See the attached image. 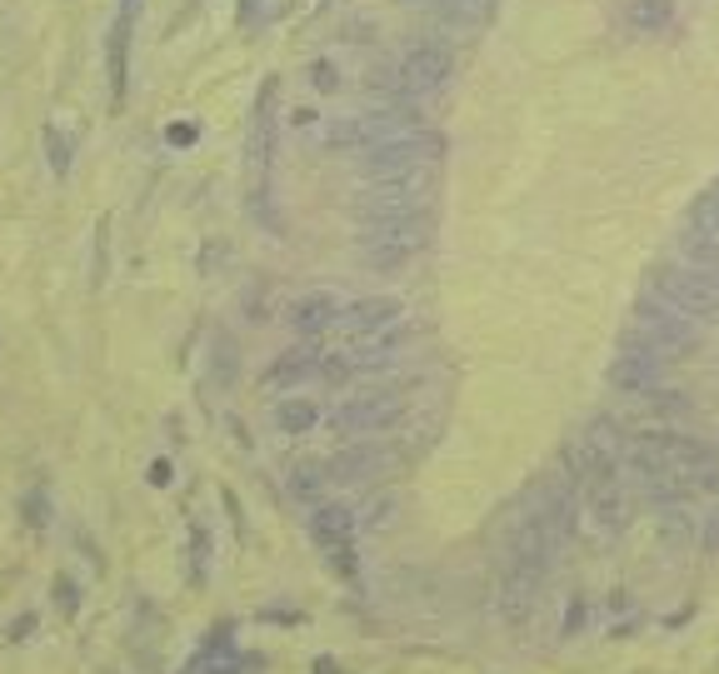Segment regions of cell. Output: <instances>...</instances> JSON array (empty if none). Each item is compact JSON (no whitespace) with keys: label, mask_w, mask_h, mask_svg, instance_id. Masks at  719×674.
<instances>
[{"label":"cell","mask_w":719,"mask_h":674,"mask_svg":"<svg viewBox=\"0 0 719 674\" xmlns=\"http://www.w3.org/2000/svg\"><path fill=\"white\" fill-rule=\"evenodd\" d=\"M435 155L440 141L430 131H410V135H395V141H380L360 155V175L365 180H400V175H420V170H435Z\"/></svg>","instance_id":"4"},{"label":"cell","mask_w":719,"mask_h":674,"mask_svg":"<svg viewBox=\"0 0 719 674\" xmlns=\"http://www.w3.org/2000/svg\"><path fill=\"white\" fill-rule=\"evenodd\" d=\"M585 615H589V605H585V595H575L565 605V625H560V640H575L579 630H585Z\"/></svg>","instance_id":"23"},{"label":"cell","mask_w":719,"mask_h":674,"mask_svg":"<svg viewBox=\"0 0 719 674\" xmlns=\"http://www.w3.org/2000/svg\"><path fill=\"white\" fill-rule=\"evenodd\" d=\"M145 0H120L115 21H110V45H106V80H110V106H125L131 96V41L135 21H141Z\"/></svg>","instance_id":"9"},{"label":"cell","mask_w":719,"mask_h":674,"mask_svg":"<svg viewBox=\"0 0 719 674\" xmlns=\"http://www.w3.org/2000/svg\"><path fill=\"white\" fill-rule=\"evenodd\" d=\"M275 106H280V80H265L261 96H255L251 110V135H245V165H251V206L265 210V196H270V165H275Z\"/></svg>","instance_id":"3"},{"label":"cell","mask_w":719,"mask_h":674,"mask_svg":"<svg viewBox=\"0 0 719 674\" xmlns=\"http://www.w3.org/2000/svg\"><path fill=\"white\" fill-rule=\"evenodd\" d=\"M186 674H261V660H255V654H235V644H230V630L220 625V630L210 634L206 644H200V654L190 660Z\"/></svg>","instance_id":"13"},{"label":"cell","mask_w":719,"mask_h":674,"mask_svg":"<svg viewBox=\"0 0 719 674\" xmlns=\"http://www.w3.org/2000/svg\"><path fill=\"white\" fill-rule=\"evenodd\" d=\"M255 15V0H240V21H251Z\"/></svg>","instance_id":"29"},{"label":"cell","mask_w":719,"mask_h":674,"mask_svg":"<svg viewBox=\"0 0 719 674\" xmlns=\"http://www.w3.org/2000/svg\"><path fill=\"white\" fill-rule=\"evenodd\" d=\"M530 510L560 534V544H569L579 530V515H585V500H579V489L569 475L565 479H540V485L530 489Z\"/></svg>","instance_id":"10"},{"label":"cell","mask_w":719,"mask_h":674,"mask_svg":"<svg viewBox=\"0 0 719 674\" xmlns=\"http://www.w3.org/2000/svg\"><path fill=\"white\" fill-rule=\"evenodd\" d=\"M375 475H380V455L370 445H350L330 460V479H340V485H370Z\"/></svg>","instance_id":"17"},{"label":"cell","mask_w":719,"mask_h":674,"mask_svg":"<svg viewBox=\"0 0 719 674\" xmlns=\"http://www.w3.org/2000/svg\"><path fill=\"white\" fill-rule=\"evenodd\" d=\"M555 555H560V534L534 510H524L520 520H510V530H505V560H510V570H524V575L545 579L550 565H555Z\"/></svg>","instance_id":"7"},{"label":"cell","mask_w":719,"mask_h":674,"mask_svg":"<svg viewBox=\"0 0 719 674\" xmlns=\"http://www.w3.org/2000/svg\"><path fill=\"white\" fill-rule=\"evenodd\" d=\"M405 415V400L400 395H365V400H350L345 410L335 415L340 435L355 440V435H375V430H390V424H400Z\"/></svg>","instance_id":"12"},{"label":"cell","mask_w":719,"mask_h":674,"mask_svg":"<svg viewBox=\"0 0 719 674\" xmlns=\"http://www.w3.org/2000/svg\"><path fill=\"white\" fill-rule=\"evenodd\" d=\"M165 135H170V145H196L200 141V125H170Z\"/></svg>","instance_id":"27"},{"label":"cell","mask_w":719,"mask_h":674,"mask_svg":"<svg viewBox=\"0 0 719 674\" xmlns=\"http://www.w3.org/2000/svg\"><path fill=\"white\" fill-rule=\"evenodd\" d=\"M45 151H51V170L66 180V175H70V155H76V151H70V141L60 135V125H45Z\"/></svg>","instance_id":"22"},{"label":"cell","mask_w":719,"mask_h":674,"mask_svg":"<svg viewBox=\"0 0 719 674\" xmlns=\"http://www.w3.org/2000/svg\"><path fill=\"white\" fill-rule=\"evenodd\" d=\"M25 524H31V530H45V524H51V500H45V495H25Z\"/></svg>","instance_id":"24"},{"label":"cell","mask_w":719,"mask_h":674,"mask_svg":"<svg viewBox=\"0 0 719 674\" xmlns=\"http://www.w3.org/2000/svg\"><path fill=\"white\" fill-rule=\"evenodd\" d=\"M151 485H170V465H165V460L151 465Z\"/></svg>","instance_id":"28"},{"label":"cell","mask_w":719,"mask_h":674,"mask_svg":"<svg viewBox=\"0 0 719 674\" xmlns=\"http://www.w3.org/2000/svg\"><path fill=\"white\" fill-rule=\"evenodd\" d=\"M55 599H60V609L66 615H76L80 599H76V585H70V575H55Z\"/></svg>","instance_id":"26"},{"label":"cell","mask_w":719,"mask_h":674,"mask_svg":"<svg viewBox=\"0 0 719 674\" xmlns=\"http://www.w3.org/2000/svg\"><path fill=\"white\" fill-rule=\"evenodd\" d=\"M290 320H295V330H300V335H325L330 325H340V320H345V305H340L335 295H306V300H295Z\"/></svg>","instance_id":"16"},{"label":"cell","mask_w":719,"mask_h":674,"mask_svg":"<svg viewBox=\"0 0 719 674\" xmlns=\"http://www.w3.org/2000/svg\"><path fill=\"white\" fill-rule=\"evenodd\" d=\"M316 674H335V660H320V664H316Z\"/></svg>","instance_id":"30"},{"label":"cell","mask_w":719,"mask_h":674,"mask_svg":"<svg viewBox=\"0 0 719 674\" xmlns=\"http://www.w3.org/2000/svg\"><path fill=\"white\" fill-rule=\"evenodd\" d=\"M624 340H634V345H644V350H660V355H685V350L699 345V320L679 316L675 305L654 300V295L644 290V300L634 305V325L624 330Z\"/></svg>","instance_id":"2"},{"label":"cell","mask_w":719,"mask_h":674,"mask_svg":"<svg viewBox=\"0 0 719 674\" xmlns=\"http://www.w3.org/2000/svg\"><path fill=\"white\" fill-rule=\"evenodd\" d=\"M450 80H455V55H450L445 45H410V51L395 60L385 90L414 100V96H435V90H445Z\"/></svg>","instance_id":"5"},{"label":"cell","mask_w":719,"mask_h":674,"mask_svg":"<svg viewBox=\"0 0 719 674\" xmlns=\"http://www.w3.org/2000/svg\"><path fill=\"white\" fill-rule=\"evenodd\" d=\"M610 380H615V390H624V395L660 390V385H665V355L634 345V340H620V360L610 365Z\"/></svg>","instance_id":"11"},{"label":"cell","mask_w":719,"mask_h":674,"mask_svg":"<svg viewBox=\"0 0 719 674\" xmlns=\"http://www.w3.org/2000/svg\"><path fill=\"white\" fill-rule=\"evenodd\" d=\"M425 225H430V210L425 216H400V220H380V225L365 230V261L375 270H395V265L414 261V255L425 251Z\"/></svg>","instance_id":"6"},{"label":"cell","mask_w":719,"mask_h":674,"mask_svg":"<svg viewBox=\"0 0 719 674\" xmlns=\"http://www.w3.org/2000/svg\"><path fill=\"white\" fill-rule=\"evenodd\" d=\"M534 605H540V575H524V570L505 565V575H500V615L510 625H530L534 620Z\"/></svg>","instance_id":"14"},{"label":"cell","mask_w":719,"mask_h":674,"mask_svg":"<svg viewBox=\"0 0 719 674\" xmlns=\"http://www.w3.org/2000/svg\"><path fill=\"white\" fill-rule=\"evenodd\" d=\"M330 485V465H300L290 475V489L300 495V500H316V495H325Z\"/></svg>","instance_id":"21"},{"label":"cell","mask_w":719,"mask_h":674,"mask_svg":"<svg viewBox=\"0 0 719 674\" xmlns=\"http://www.w3.org/2000/svg\"><path fill=\"white\" fill-rule=\"evenodd\" d=\"M310 86H316V90H335L340 86L335 66H330V60H316V66H310Z\"/></svg>","instance_id":"25"},{"label":"cell","mask_w":719,"mask_h":674,"mask_svg":"<svg viewBox=\"0 0 719 674\" xmlns=\"http://www.w3.org/2000/svg\"><path fill=\"white\" fill-rule=\"evenodd\" d=\"M320 360L316 350H290V355H280V365H270V375L265 380L270 385H295V380H306V375H320Z\"/></svg>","instance_id":"20"},{"label":"cell","mask_w":719,"mask_h":674,"mask_svg":"<svg viewBox=\"0 0 719 674\" xmlns=\"http://www.w3.org/2000/svg\"><path fill=\"white\" fill-rule=\"evenodd\" d=\"M675 21V0H624V25L634 35H660Z\"/></svg>","instance_id":"18"},{"label":"cell","mask_w":719,"mask_h":674,"mask_svg":"<svg viewBox=\"0 0 719 674\" xmlns=\"http://www.w3.org/2000/svg\"><path fill=\"white\" fill-rule=\"evenodd\" d=\"M275 424H280V435H310L320 424V400H300V395H290V400L275 405Z\"/></svg>","instance_id":"19"},{"label":"cell","mask_w":719,"mask_h":674,"mask_svg":"<svg viewBox=\"0 0 719 674\" xmlns=\"http://www.w3.org/2000/svg\"><path fill=\"white\" fill-rule=\"evenodd\" d=\"M310 534H316L320 555L330 560V570L345 579L360 575L355 565V515L345 510V505H316L310 510Z\"/></svg>","instance_id":"8"},{"label":"cell","mask_w":719,"mask_h":674,"mask_svg":"<svg viewBox=\"0 0 719 674\" xmlns=\"http://www.w3.org/2000/svg\"><path fill=\"white\" fill-rule=\"evenodd\" d=\"M650 295L675 305L679 316L709 325L719 316V270H695L685 261H665L650 270Z\"/></svg>","instance_id":"1"},{"label":"cell","mask_w":719,"mask_h":674,"mask_svg":"<svg viewBox=\"0 0 719 674\" xmlns=\"http://www.w3.org/2000/svg\"><path fill=\"white\" fill-rule=\"evenodd\" d=\"M400 300H390V295H370V300H355V305H345V320L340 325H350V330H360V335H375V330H390V325H400Z\"/></svg>","instance_id":"15"}]
</instances>
